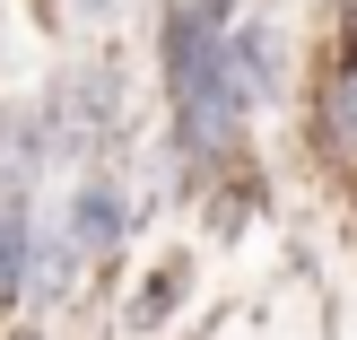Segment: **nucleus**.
<instances>
[{"label":"nucleus","instance_id":"obj_2","mask_svg":"<svg viewBox=\"0 0 357 340\" xmlns=\"http://www.w3.org/2000/svg\"><path fill=\"white\" fill-rule=\"evenodd\" d=\"M227 35H236L227 0H166V96L201 87L227 61Z\"/></svg>","mask_w":357,"mask_h":340},{"label":"nucleus","instance_id":"obj_6","mask_svg":"<svg viewBox=\"0 0 357 340\" xmlns=\"http://www.w3.org/2000/svg\"><path fill=\"white\" fill-rule=\"evenodd\" d=\"M227 61H236V79H244V96H279V61H288V44H279V27L271 17H236V35H227Z\"/></svg>","mask_w":357,"mask_h":340},{"label":"nucleus","instance_id":"obj_7","mask_svg":"<svg viewBox=\"0 0 357 340\" xmlns=\"http://www.w3.org/2000/svg\"><path fill=\"white\" fill-rule=\"evenodd\" d=\"M323 140H331L340 157H357V70L331 79V96H323Z\"/></svg>","mask_w":357,"mask_h":340},{"label":"nucleus","instance_id":"obj_8","mask_svg":"<svg viewBox=\"0 0 357 340\" xmlns=\"http://www.w3.org/2000/svg\"><path fill=\"white\" fill-rule=\"evenodd\" d=\"M79 17H87V27H114V17H122V0H79Z\"/></svg>","mask_w":357,"mask_h":340},{"label":"nucleus","instance_id":"obj_1","mask_svg":"<svg viewBox=\"0 0 357 340\" xmlns=\"http://www.w3.org/2000/svg\"><path fill=\"white\" fill-rule=\"evenodd\" d=\"M44 131H52V166H96L122 140V70H105V61L70 70L44 96Z\"/></svg>","mask_w":357,"mask_h":340},{"label":"nucleus","instance_id":"obj_5","mask_svg":"<svg viewBox=\"0 0 357 340\" xmlns=\"http://www.w3.org/2000/svg\"><path fill=\"white\" fill-rule=\"evenodd\" d=\"M52 166V131H44V105H0V192H26L35 175Z\"/></svg>","mask_w":357,"mask_h":340},{"label":"nucleus","instance_id":"obj_9","mask_svg":"<svg viewBox=\"0 0 357 340\" xmlns=\"http://www.w3.org/2000/svg\"><path fill=\"white\" fill-rule=\"evenodd\" d=\"M26 340H35V332H26Z\"/></svg>","mask_w":357,"mask_h":340},{"label":"nucleus","instance_id":"obj_4","mask_svg":"<svg viewBox=\"0 0 357 340\" xmlns=\"http://www.w3.org/2000/svg\"><path fill=\"white\" fill-rule=\"evenodd\" d=\"M79 236H70L61 219H35L26 227V279H17V297H26V306H61L70 297V279H79Z\"/></svg>","mask_w":357,"mask_h":340},{"label":"nucleus","instance_id":"obj_3","mask_svg":"<svg viewBox=\"0 0 357 340\" xmlns=\"http://www.w3.org/2000/svg\"><path fill=\"white\" fill-rule=\"evenodd\" d=\"M61 227L79 236V253H87V262H96V253H114V244L131 236V192H122L114 175H79V192H70Z\"/></svg>","mask_w":357,"mask_h":340}]
</instances>
